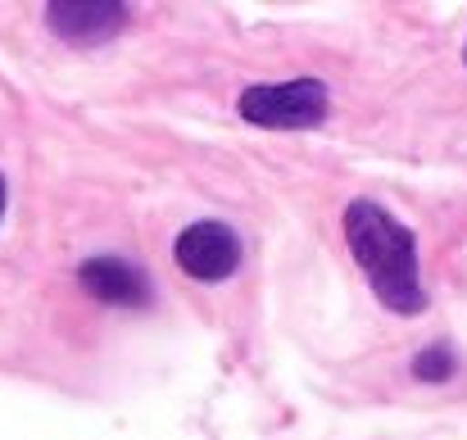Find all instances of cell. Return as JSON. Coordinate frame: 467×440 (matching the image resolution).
<instances>
[{
	"mask_svg": "<svg viewBox=\"0 0 467 440\" xmlns=\"http://www.w3.org/2000/svg\"><path fill=\"white\" fill-rule=\"evenodd\" d=\"M345 241L354 264L363 268L372 295L400 313V318H418L427 309L422 291V268H418V236L409 223H400L386 204L377 200H354L345 204Z\"/></svg>",
	"mask_w": 467,
	"mask_h": 440,
	"instance_id": "1",
	"label": "cell"
},
{
	"mask_svg": "<svg viewBox=\"0 0 467 440\" xmlns=\"http://www.w3.org/2000/svg\"><path fill=\"white\" fill-rule=\"evenodd\" d=\"M327 87L317 78H291V82H264L245 87L236 96V114L254 128H277V132H305L327 119Z\"/></svg>",
	"mask_w": 467,
	"mask_h": 440,
	"instance_id": "2",
	"label": "cell"
},
{
	"mask_svg": "<svg viewBox=\"0 0 467 440\" xmlns=\"http://www.w3.org/2000/svg\"><path fill=\"white\" fill-rule=\"evenodd\" d=\"M172 259L186 278L195 282H227L236 268H241V236L218 223V218H204V223H191L177 246H172Z\"/></svg>",
	"mask_w": 467,
	"mask_h": 440,
	"instance_id": "3",
	"label": "cell"
},
{
	"mask_svg": "<svg viewBox=\"0 0 467 440\" xmlns=\"http://www.w3.org/2000/svg\"><path fill=\"white\" fill-rule=\"evenodd\" d=\"M132 9L119 0H55L46 5V23L68 46H105L128 27Z\"/></svg>",
	"mask_w": 467,
	"mask_h": 440,
	"instance_id": "4",
	"label": "cell"
},
{
	"mask_svg": "<svg viewBox=\"0 0 467 440\" xmlns=\"http://www.w3.org/2000/svg\"><path fill=\"white\" fill-rule=\"evenodd\" d=\"M78 282H82V291L91 295V299L119 304V309H146V304L155 299L150 278H146L137 264L119 259V255H96V259H87V264L78 268Z\"/></svg>",
	"mask_w": 467,
	"mask_h": 440,
	"instance_id": "5",
	"label": "cell"
},
{
	"mask_svg": "<svg viewBox=\"0 0 467 440\" xmlns=\"http://www.w3.org/2000/svg\"><path fill=\"white\" fill-rule=\"evenodd\" d=\"M454 368H459V359H454L450 345H427V350H418L413 363H409V372H413L422 386H445V382L454 377Z\"/></svg>",
	"mask_w": 467,
	"mask_h": 440,
	"instance_id": "6",
	"label": "cell"
},
{
	"mask_svg": "<svg viewBox=\"0 0 467 440\" xmlns=\"http://www.w3.org/2000/svg\"><path fill=\"white\" fill-rule=\"evenodd\" d=\"M5 200H9V186H5V173H0V218H5Z\"/></svg>",
	"mask_w": 467,
	"mask_h": 440,
	"instance_id": "7",
	"label": "cell"
},
{
	"mask_svg": "<svg viewBox=\"0 0 467 440\" xmlns=\"http://www.w3.org/2000/svg\"><path fill=\"white\" fill-rule=\"evenodd\" d=\"M463 59H467V46H463Z\"/></svg>",
	"mask_w": 467,
	"mask_h": 440,
	"instance_id": "8",
	"label": "cell"
}]
</instances>
